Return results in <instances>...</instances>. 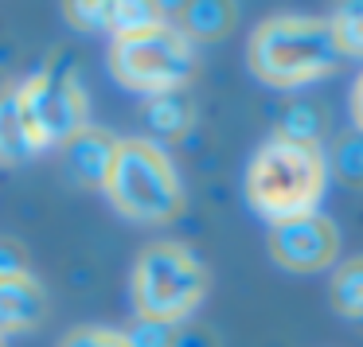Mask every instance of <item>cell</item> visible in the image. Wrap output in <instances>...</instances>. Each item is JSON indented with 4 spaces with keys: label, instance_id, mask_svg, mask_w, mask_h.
I'll list each match as a JSON object with an SVG mask.
<instances>
[{
    "label": "cell",
    "instance_id": "13",
    "mask_svg": "<svg viewBox=\"0 0 363 347\" xmlns=\"http://www.w3.org/2000/svg\"><path fill=\"white\" fill-rule=\"evenodd\" d=\"M191 121H196V110H191V102L184 98V90L149 98V106H145V125H149V133L164 137V141L184 137L191 129Z\"/></svg>",
    "mask_w": 363,
    "mask_h": 347
},
{
    "label": "cell",
    "instance_id": "4",
    "mask_svg": "<svg viewBox=\"0 0 363 347\" xmlns=\"http://www.w3.org/2000/svg\"><path fill=\"white\" fill-rule=\"evenodd\" d=\"M129 292L137 316L180 328L207 297V266L184 242H152L137 254Z\"/></svg>",
    "mask_w": 363,
    "mask_h": 347
},
{
    "label": "cell",
    "instance_id": "3",
    "mask_svg": "<svg viewBox=\"0 0 363 347\" xmlns=\"http://www.w3.org/2000/svg\"><path fill=\"white\" fill-rule=\"evenodd\" d=\"M102 191L125 219L145 227H164L184 211V183L176 176V164L149 137L118 141V157Z\"/></svg>",
    "mask_w": 363,
    "mask_h": 347
},
{
    "label": "cell",
    "instance_id": "19",
    "mask_svg": "<svg viewBox=\"0 0 363 347\" xmlns=\"http://www.w3.org/2000/svg\"><path fill=\"white\" fill-rule=\"evenodd\" d=\"M336 172L344 183H352V188H363V137H347V141H340L336 149Z\"/></svg>",
    "mask_w": 363,
    "mask_h": 347
},
{
    "label": "cell",
    "instance_id": "9",
    "mask_svg": "<svg viewBox=\"0 0 363 347\" xmlns=\"http://www.w3.org/2000/svg\"><path fill=\"white\" fill-rule=\"evenodd\" d=\"M43 312H48V297H43V285L32 273L0 281V336L32 331L43 320Z\"/></svg>",
    "mask_w": 363,
    "mask_h": 347
},
{
    "label": "cell",
    "instance_id": "21",
    "mask_svg": "<svg viewBox=\"0 0 363 347\" xmlns=\"http://www.w3.org/2000/svg\"><path fill=\"white\" fill-rule=\"evenodd\" d=\"M20 273H28L24 246L9 242V238H0V281H4V277H20Z\"/></svg>",
    "mask_w": 363,
    "mask_h": 347
},
{
    "label": "cell",
    "instance_id": "7",
    "mask_svg": "<svg viewBox=\"0 0 363 347\" xmlns=\"http://www.w3.org/2000/svg\"><path fill=\"white\" fill-rule=\"evenodd\" d=\"M269 258L289 273H320L340 261V230L328 215H301L289 222H274L266 238Z\"/></svg>",
    "mask_w": 363,
    "mask_h": 347
},
{
    "label": "cell",
    "instance_id": "11",
    "mask_svg": "<svg viewBox=\"0 0 363 347\" xmlns=\"http://www.w3.org/2000/svg\"><path fill=\"white\" fill-rule=\"evenodd\" d=\"M238 8L227 4V0H188L176 8V32L196 47V43H215L235 28Z\"/></svg>",
    "mask_w": 363,
    "mask_h": 347
},
{
    "label": "cell",
    "instance_id": "23",
    "mask_svg": "<svg viewBox=\"0 0 363 347\" xmlns=\"http://www.w3.org/2000/svg\"><path fill=\"white\" fill-rule=\"evenodd\" d=\"M352 121H355V129H359V137H363V74L352 86Z\"/></svg>",
    "mask_w": 363,
    "mask_h": 347
},
{
    "label": "cell",
    "instance_id": "17",
    "mask_svg": "<svg viewBox=\"0 0 363 347\" xmlns=\"http://www.w3.org/2000/svg\"><path fill=\"white\" fill-rule=\"evenodd\" d=\"M71 28L90 35H102L110 32V20H113V0H79V4H63Z\"/></svg>",
    "mask_w": 363,
    "mask_h": 347
},
{
    "label": "cell",
    "instance_id": "20",
    "mask_svg": "<svg viewBox=\"0 0 363 347\" xmlns=\"http://www.w3.org/2000/svg\"><path fill=\"white\" fill-rule=\"evenodd\" d=\"M59 347H129V343H125V331L86 324V328H74L71 336H63Z\"/></svg>",
    "mask_w": 363,
    "mask_h": 347
},
{
    "label": "cell",
    "instance_id": "5",
    "mask_svg": "<svg viewBox=\"0 0 363 347\" xmlns=\"http://www.w3.org/2000/svg\"><path fill=\"white\" fill-rule=\"evenodd\" d=\"M199 55L188 40L172 28V20L152 32L125 35L110 43V74L125 90L145 98L176 94L196 79Z\"/></svg>",
    "mask_w": 363,
    "mask_h": 347
},
{
    "label": "cell",
    "instance_id": "22",
    "mask_svg": "<svg viewBox=\"0 0 363 347\" xmlns=\"http://www.w3.org/2000/svg\"><path fill=\"white\" fill-rule=\"evenodd\" d=\"M172 347H211V339L196 328H176V343Z\"/></svg>",
    "mask_w": 363,
    "mask_h": 347
},
{
    "label": "cell",
    "instance_id": "12",
    "mask_svg": "<svg viewBox=\"0 0 363 347\" xmlns=\"http://www.w3.org/2000/svg\"><path fill=\"white\" fill-rule=\"evenodd\" d=\"M328 305L336 316L352 324H363V254L340 261L328 281Z\"/></svg>",
    "mask_w": 363,
    "mask_h": 347
},
{
    "label": "cell",
    "instance_id": "18",
    "mask_svg": "<svg viewBox=\"0 0 363 347\" xmlns=\"http://www.w3.org/2000/svg\"><path fill=\"white\" fill-rule=\"evenodd\" d=\"M125 343L129 347H172L176 343V324L137 316V320L125 328Z\"/></svg>",
    "mask_w": 363,
    "mask_h": 347
},
{
    "label": "cell",
    "instance_id": "16",
    "mask_svg": "<svg viewBox=\"0 0 363 347\" xmlns=\"http://www.w3.org/2000/svg\"><path fill=\"white\" fill-rule=\"evenodd\" d=\"M274 133L293 137V141H316V144H320V137H324V113L316 110V106L293 102L289 110L281 113V121H277Z\"/></svg>",
    "mask_w": 363,
    "mask_h": 347
},
{
    "label": "cell",
    "instance_id": "14",
    "mask_svg": "<svg viewBox=\"0 0 363 347\" xmlns=\"http://www.w3.org/2000/svg\"><path fill=\"white\" fill-rule=\"evenodd\" d=\"M160 24H168L164 4H152V0H113V20H110L113 40L152 32V28H160Z\"/></svg>",
    "mask_w": 363,
    "mask_h": 347
},
{
    "label": "cell",
    "instance_id": "2",
    "mask_svg": "<svg viewBox=\"0 0 363 347\" xmlns=\"http://www.w3.org/2000/svg\"><path fill=\"white\" fill-rule=\"evenodd\" d=\"M324 188H328V157L316 141H293L274 133L246 164V199L269 227L316 215Z\"/></svg>",
    "mask_w": 363,
    "mask_h": 347
},
{
    "label": "cell",
    "instance_id": "10",
    "mask_svg": "<svg viewBox=\"0 0 363 347\" xmlns=\"http://www.w3.org/2000/svg\"><path fill=\"white\" fill-rule=\"evenodd\" d=\"M32 129L24 121V106H20V90L12 82L0 79V164H28L40 157Z\"/></svg>",
    "mask_w": 363,
    "mask_h": 347
},
{
    "label": "cell",
    "instance_id": "24",
    "mask_svg": "<svg viewBox=\"0 0 363 347\" xmlns=\"http://www.w3.org/2000/svg\"><path fill=\"white\" fill-rule=\"evenodd\" d=\"M0 347H4V336H0Z\"/></svg>",
    "mask_w": 363,
    "mask_h": 347
},
{
    "label": "cell",
    "instance_id": "8",
    "mask_svg": "<svg viewBox=\"0 0 363 347\" xmlns=\"http://www.w3.org/2000/svg\"><path fill=\"white\" fill-rule=\"evenodd\" d=\"M63 157H67V172L79 183H86V188H106L113 157H118V137L106 133V129L86 125L63 144Z\"/></svg>",
    "mask_w": 363,
    "mask_h": 347
},
{
    "label": "cell",
    "instance_id": "6",
    "mask_svg": "<svg viewBox=\"0 0 363 347\" xmlns=\"http://www.w3.org/2000/svg\"><path fill=\"white\" fill-rule=\"evenodd\" d=\"M16 90L24 121L40 149H63L79 129H86V90H82L79 59L71 51H55Z\"/></svg>",
    "mask_w": 363,
    "mask_h": 347
},
{
    "label": "cell",
    "instance_id": "1",
    "mask_svg": "<svg viewBox=\"0 0 363 347\" xmlns=\"http://www.w3.org/2000/svg\"><path fill=\"white\" fill-rule=\"evenodd\" d=\"M340 63H344V55H340L324 16L277 12V16L262 20L246 43V67L254 71V79L274 90L313 86V82L336 74Z\"/></svg>",
    "mask_w": 363,
    "mask_h": 347
},
{
    "label": "cell",
    "instance_id": "15",
    "mask_svg": "<svg viewBox=\"0 0 363 347\" xmlns=\"http://www.w3.org/2000/svg\"><path fill=\"white\" fill-rule=\"evenodd\" d=\"M332 28V40H336L340 55L344 59H363V0H347L336 4L332 16H324Z\"/></svg>",
    "mask_w": 363,
    "mask_h": 347
}]
</instances>
